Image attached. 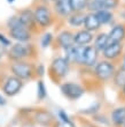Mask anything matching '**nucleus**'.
I'll return each mask as SVG.
<instances>
[{
	"instance_id": "nucleus-36",
	"label": "nucleus",
	"mask_w": 125,
	"mask_h": 127,
	"mask_svg": "<svg viewBox=\"0 0 125 127\" xmlns=\"http://www.w3.org/2000/svg\"><path fill=\"white\" fill-rule=\"evenodd\" d=\"M43 1H45V2H47V3H52V2H54L55 0H43Z\"/></svg>"
},
{
	"instance_id": "nucleus-12",
	"label": "nucleus",
	"mask_w": 125,
	"mask_h": 127,
	"mask_svg": "<svg viewBox=\"0 0 125 127\" xmlns=\"http://www.w3.org/2000/svg\"><path fill=\"white\" fill-rule=\"evenodd\" d=\"M51 6L56 19H60V20L66 21L67 17L73 12L70 0H55L54 2L51 3Z\"/></svg>"
},
{
	"instance_id": "nucleus-20",
	"label": "nucleus",
	"mask_w": 125,
	"mask_h": 127,
	"mask_svg": "<svg viewBox=\"0 0 125 127\" xmlns=\"http://www.w3.org/2000/svg\"><path fill=\"white\" fill-rule=\"evenodd\" d=\"M109 37L108 32H103V31H99L94 35V39L92 42V46L99 53H101L105 50V47L109 44Z\"/></svg>"
},
{
	"instance_id": "nucleus-14",
	"label": "nucleus",
	"mask_w": 125,
	"mask_h": 127,
	"mask_svg": "<svg viewBox=\"0 0 125 127\" xmlns=\"http://www.w3.org/2000/svg\"><path fill=\"white\" fill-rule=\"evenodd\" d=\"M121 0H89L87 12H98L101 9L116 10L119 7Z\"/></svg>"
},
{
	"instance_id": "nucleus-19",
	"label": "nucleus",
	"mask_w": 125,
	"mask_h": 127,
	"mask_svg": "<svg viewBox=\"0 0 125 127\" xmlns=\"http://www.w3.org/2000/svg\"><path fill=\"white\" fill-rule=\"evenodd\" d=\"M108 37L110 42H119L124 43L125 40V23H117L114 24L111 29L108 32Z\"/></svg>"
},
{
	"instance_id": "nucleus-37",
	"label": "nucleus",
	"mask_w": 125,
	"mask_h": 127,
	"mask_svg": "<svg viewBox=\"0 0 125 127\" xmlns=\"http://www.w3.org/2000/svg\"><path fill=\"white\" fill-rule=\"evenodd\" d=\"M15 0H7V2H9V3H13Z\"/></svg>"
},
{
	"instance_id": "nucleus-39",
	"label": "nucleus",
	"mask_w": 125,
	"mask_h": 127,
	"mask_svg": "<svg viewBox=\"0 0 125 127\" xmlns=\"http://www.w3.org/2000/svg\"><path fill=\"white\" fill-rule=\"evenodd\" d=\"M123 127H125V124H124V125H123Z\"/></svg>"
},
{
	"instance_id": "nucleus-7",
	"label": "nucleus",
	"mask_w": 125,
	"mask_h": 127,
	"mask_svg": "<svg viewBox=\"0 0 125 127\" xmlns=\"http://www.w3.org/2000/svg\"><path fill=\"white\" fill-rule=\"evenodd\" d=\"M60 90L61 94L69 100H77L85 94V88L77 82H63L60 86Z\"/></svg>"
},
{
	"instance_id": "nucleus-18",
	"label": "nucleus",
	"mask_w": 125,
	"mask_h": 127,
	"mask_svg": "<svg viewBox=\"0 0 125 127\" xmlns=\"http://www.w3.org/2000/svg\"><path fill=\"white\" fill-rule=\"evenodd\" d=\"M85 16H86V12H72L69 16L67 17L66 22L69 28L77 30V29L83 28Z\"/></svg>"
},
{
	"instance_id": "nucleus-10",
	"label": "nucleus",
	"mask_w": 125,
	"mask_h": 127,
	"mask_svg": "<svg viewBox=\"0 0 125 127\" xmlns=\"http://www.w3.org/2000/svg\"><path fill=\"white\" fill-rule=\"evenodd\" d=\"M20 22L22 23V26L29 29L32 33H37L39 32V29L37 28L36 21L33 17V12H32V7H25L22 8L21 10H18V13L16 14Z\"/></svg>"
},
{
	"instance_id": "nucleus-15",
	"label": "nucleus",
	"mask_w": 125,
	"mask_h": 127,
	"mask_svg": "<svg viewBox=\"0 0 125 127\" xmlns=\"http://www.w3.org/2000/svg\"><path fill=\"white\" fill-rule=\"evenodd\" d=\"M33 120L36 124L45 127L53 126L55 123L53 114L46 109H37L33 111Z\"/></svg>"
},
{
	"instance_id": "nucleus-28",
	"label": "nucleus",
	"mask_w": 125,
	"mask_h": 127,
	"mask_svg": "<svg viewBox=\"0 0 125 127\" xmlns=\"http://www.w3.org/2000/svg\"><path fill=\"white\" fill-rule=\"evenodd\" d=\"M20 24H22V23L20 22L17 15H12V16L8 17V20L6 21L7 30H8V29H12V28H14V27H17V26H20Z\"/></svg>"
},
{
	"instance_id": "nucleus-25",
	"label": "nucleus",
	"mask_w": 125,
	"mask_h": 127,
	"mask_svg": "<svg viewBox=\"0 0 125 127\" xmlns=\"http://www.w3.org/2000/svg\"><path fill=\"white\" fill-rule=\"evenodd\" d=\"M46 97H47V88L45 86V82L41 79H39L37 81V98H38V100L43 102V100H45Z\"/></svg>"
},
{
	"instance_id": "nucleus-34",
	"label": "nucleus",
	"mask_w": 125,
	"mask_h": 127,
	"mask_svg": "<svg viewBox=\"0 0 125 127\" xmlns=\"http://www.w3.org/2000/svg\"><path fill=\"white\" fill-rule=\"evenodd\" d=\"M80 127H96V126H94V125L91 124V123H84V124L80 125Z\"/></svg>"
},
{
	"instance_id": "nucleus-32",
	"label": "nucleus",
	"mask_w": 125,
	"mask_h": 127,
	"mask_svg": "<svg viewBox=\"0 0 125 127\" xmlns=\"http://www.w3.org/2000/svg\"><path fill=\"white\" fill-rule=\"evenodd\" d=\"M46 73V68L43 64H38V66H36V76L43 77Z\"/></svg>"
},
{
	"instance_id": "nucleus-16",
	"label": "nucleus",
	"mask_w": 125,
	"mask_h": 127,
	"mask_svg": "<svg viewBox=\"0 0 125 127\" xmlns=\"http://www.w3.org/2000/svg\"><path fill=\"white\" fill-rule=\"evenodd\" d=\"M94 35L95 33L86 30L84 28L77 29V30L73 31V43L77 46H87V45H91L93 39H94Z\"/></svg>"
},
{
	"instance_id": "nucleus-2",
	"label": "nucleus",
	"mask_w": 125,
	"mask_h": 127,
	"mask_svg": "<svg viewBox=\"0 0 125 127\" xmlns=\"http://www.w3.org/2000/svg\"><path fill=\"white\" fill-rule=\"evenodd\" d=\"M36 46L30 43H13L7 50V58L12 61L32 60L36 57Z\"/></svg>"
},
{
	"instance_id": "nucleus-6",
	"label": "nucleus",
	"mask_w": 125,
	"mask_h": 127,
	"mask_svg": "<svg viewBox=\"0 0 125 127\" xmlns=\"http://www.w3.org/2000/svg\"><path fill=\"white\" fill-rule=\"evenodd\" d=\"M24 82L20 80L18 77L14 76V75H8V76L2 81V86H1V90L2 94L6 97H14L18 95L21 90L23 89Z\"/></svg>"
},
{
	"instance_id": "nucleus-35",
	"label": "nucleus",
	"mask_w": 125,
	"mask_h": 127,
	"mask_svg": "<svg viewBox=\"0 0 125 127\" xmlns=\"http://www.w3.org/2000/svg\"><path fill=\"white\" fill-rule=\"evenodd\" d=\"M121 93H122V95L125 97V84H124V86H123L122 88H121Z\"/></svg>"
},
{
	"instance_id": "nucleus-3",
	"label": "nucleus",
	"mask_w": 125,
	"mask_h": 127,
	"mask_svg": "<svg viewBox=\"0 0 125 127\" xmlns=\"http://www.w3.org/2000/svg\"><path fill=\"white\" fill-rule=\"evenodd\" d=\"M70 63L67 60L64 56L55 57L51 61L47 73L50 79L54 83H60L62 80H64L70 72Z\"/></svg>"
},
{
	"instance_id": "nucleus-24",
	"label": "nucleus",
	"mask_w": 125,
	"mask_h": 127,
	"mask_svg": "<svg viewBox=\"0 0 125 127\" xmlns=\"http://www.w3.org/2000/svg\"><path fill=\"white\" fill-rule=\"evenodd\" d=\"M54 35L50 31H46V32H44L40 37V40H39V44H40V47L41 49H47V47H50L51 45L53 44L54 42Z\"/></svg>"
},
{
	"instance_id": "nucleus-27",
	"label": "nucleus",
	"mask_w": 125,
	"mask_h": 127,
	"mask_svg": "<svg viewBox=\"0 0 125 127\" xmlns=\"http://www.w3.org/2000/svg\"><path fill=\"white\" fill-rule=\"evenodd\" d=\"M12 44H13V40L10 39V37L7 33L0 31V47L7 51L12 46Z\"/></svg>"
},
{
	"instance_id": "nucleus-26",
	"label": "nucleus",
	"mask_w": 125,
	"mask_h": 127,
	"mask_svg": "<svg viewBox=\"0 0 125 127\" xmlns=\"http://www.w3.org/2000/svg\"><path fill=\"white\" fill-rule=\"evenodd\" d=\"M73 12H86L89 0H70Z\"/></svg>"
},
{
	"instance_id": "nucleus-31",
	"label": "nucleus",
	"mask_w": 125,
	"mask_h": 127,
	"mask_svg": "<svg viewBox=\"0 0 125 127\" xmlns=\"http://www.w3.org/2000/svg\"><path fill=\"white\" fill-rule=\"evenodd\" d=\"M53 126L54 127H76V125L71 120H69V121H56V123H54Z\"/></svg>"
},
{
	"instance_id": "nucleus-8",
	"label": "nucleus",
	"mask_w": 125,
	"mask_h": 127,
	"mask_svg": "<svg viewBox=\"0 0 125 127\" xmlns=\"http://www.w3.org/2000/svg\"><path fill=\"white\" fill-rule=\"evenodd\" d=\"M123 52H124V43L109 42V44L105 47V50L101 52V56L102 59L115 63L119 60V58L123 56Z\"/></svg>"
},
{
	"instance_id": "nucleus-33",
	"label": "nucleus",
	"mask_w": 125,
	"mask_h": 127,
	"mask_svg": "<svg viewBox=\"0 0 125 127\" xmlns=\"http://www.w3.org/2000/svg\"><path fill=\"white\" fill-rule=\"evenodd\" d=\"M7 104V98L6 96L2 94V93H0V106H5Z\"/></svg>"
},
{
	"instance_id": "nucleus-5",
	"label": "nucleus",
	"mask_w": 125,
	"mask_h": 127,
	"mask_svg": "<svg viewBox=\"0 0 125 127\" xmlns=\"http://www.w3.org/2000/svg\"><path fill=\"white\" fill-rule=\"evenodd\" d=\"M116 69L117 68H116L115 63H111V61L106 60V59L99 60L95 66L92 68L93 76L100 82H107V81L111 80Z\"/></svg>"
},
{
	"instance_id": "nucleus-23",
	"label": "nucleus",
	"mask_w": 125,
	"mask_h": 127,
	"mask_svg": "<svg viewBox=\"0 0 125 127\" xmlns=\"http://www.w3.org/2000/svg\"><path fill=\"white\" fill-rule=\"evenodd\" d=\"M111 80H112V83L115 84L116 87L122 88L124 86L125 84V66H122L116 69Z\"/></svg>"
},
{
	"instance_id": "nucleus-9",
	"label": "nucleus",
	"mask_w": 125,
	"mask_h": 127,
	"mask_svg": "<svg viewBox=\"0 0 125 127\" xmlns=\"http://www.w3.org/2000/svg\"><path fill=\"white\" fill-rule=\"evenodd\" d=\"M7 35L10 37V39L15 43H30L33 38V35L29 29H26L24 26L20 24L17 27H14L12 29L7 30Z\"/></svg>"
},
{
	"instance_id": "nucleus-22",
	"label": "nucleus",
	"mask_w": 125,
	"mask_h": 127,
	"mask_svg": "<svg viewBox=\"0 0 125 127\" xmlns=\"http://www.w3.org/2000/svg\"><path fill=\"white\" fill-rule=\"evenodd\" d=\"M96 14V16L99 19L101 26H108V24H111L112 21H114V12L112 10H108V9H101L98 10V12H94Z\"/></svg>"
},
{
	"instance_id": "nucleus-21",
	"label": "nucleus",
	"mask_w": 125,
	"mask_h": 127,
	"mask_svg": "<svg viewBox=\"0 0 125 127\" xmlns=\"http://www.w3.org/2000/svg\"><path fill=\"white\" fill-rule=\"evenodd\" d=\"M111 123L116 126H123L125 124V106L114 109L111 112Z\"/></svg>"
},
{
	"instance_id": "nucleus-11",
	"label": "nucleus",
	"mask_w": 125,
	"mask_h": 127,
	"mask_svg": "<svg viewBox=\"0 0 125 127\" xmlns=\"http://www.w3.org/2000/svg\"><path fill=\"white\" fill-rule=\"evenodd\" d=\"M99 57H100V53L92 46V45L84 46V49H83V57H82V65H80V67L87 68V69H92L93 67L96 65V63L100 60Z\"/></svg>"
},
{
	"instance_id": "nucleus-38",
	"label": "nucleus",
	"mask_w": 125,
	"mask_h": 127,
	"mask_svg": "<svg viewBox=\"0 0 125 127\" xmlns=\"http://www.w3.org/2000/svg\"><path fill=\"white\" fill-rule=\"evenodd\" d=\"M123 66H125V52H124V65Z\"/></svg>"
},
{
	"instance_id": "nucleus-4",
	"label": "nucleus",
	"mask_w": 125,
	"mask_h": 127,
	"mask_svg": "<svg viewBox=\"0 0 125 127\" xmlns=\"http://www.w3.org/2000/svg\"><path fill=\"white\" fill-rule=\"evenodd\" d=\"M9 70L12 75L18 77L23 82L33 80L36 77V65L32 60L12 61L9 65Z\"/></svg>"
},
{
	"instance_id": "nucleus-30",
	"label": "nucleus",
	"mask_w": 125,
	"mask_h": 127,
	"mask_svg": "<svg viewBox=\"0 0 125 127\" xmlns=\"http://www.w3.org/2000/svg\"><path fill=\"white\" fill-rule=\"evenodd\" d=\"M69 120H71V119H70V117L68 116L66 111L63 110L57 111V121H69Z\"/></svg>"
},
{
	"instance_id": "nucleus-29",
	"label": "nucleus",
	"mask_w": 125,
	"mask_h": 127,
	"mask_svg": "<svg viewBox=\"0 0 125 127\" xmlns=\"http://www.w3.org/2000/svg\"><path fill=\"white\" fill-rule=\"evenodd\" d=\"M99 110H100V103H95V104H93L92 106H89V107H87V109H84L83 111H80V113L93 116V114H95Z\"/></svg>"
},
{
	"instance_id": "nucleus-1",
	"label": "nucleus",
	"mask_w": 125,
	"mask_h": 127,
	"mask_svg": "<svg viewBox=\"0 0 125 127\" xmlns=\"http://www.w3.org/2000/svg\"><path fill=\"white\" fill-rule=\"evenodd\" d=\"M32 12L37 28L39 29V31L47 30L56 22V16L52 9L51 3H47L45 1L37 2L32 7Z\"/></svg>"
},
{
	"instance_id": "nucleus-17",
	"label": "nucleus",
	"mask_w": 125,
	"mask_h": 127,
	"mask_svg": "<svg viewBox=\"0 0 125 127\" xmlns=\"http://www.w3.org/2000/svg\"><path fill=\"white\" fill-rule=\"evenodd\" d=\"M83 28L93 33H96L100 31L102 26L94 12H86V16H85V21H84Z\"/></svg>"
},
{
	"instance_id": "nucleus-13",
	"label": "nucleus",
	"mask_w": 125,
	"mask_h": 127,
	"mask_svg": "<svg viewBox=\"0 0 125 127\" xmlns=\"http://www.w3.org/2000/svg\"><path fill=\"white\" fill-rule=\"evenodd\" d=\"M54 42H55L56 46L59 49L63 51L68 50V49L75 45V43H73V31L71 29L64 28L56 35V37L54 38Z\"/></svg>"
}]
</instances>
